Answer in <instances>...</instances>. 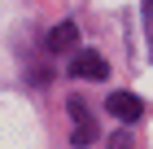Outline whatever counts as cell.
Listing matches in <instances>:
<instances>
[{
  "instance_id": "6da1fadb",
  "label": "cell",
  "mask_w": 153,
  "mask_h": 149,
  "mask_svg": "<svg viewBox=\"0 0 153 149\" xmlns=\"http://www.w3.org/2000/svg\"><path fill=\"white\" fill-rule=\"evenodd\" d=\"M105 110L118 118V123H136V118L144 114V105H140L136 92H109V97H105Z\"/></svg>"
},
{
  "instance_id": "277c9868",
  "label": "cell",
  "mask_w": 153,
  "mask_h": 149,
  "mask_svg": "<svg viewBox=\"0 0 153 149\" xmlns=\"http://www.w3.org/2000/svg\"><path fill=\"white\" fill-rule=\"evenodd\" d=\"M74 44H79V26L74 22H57L48 31V48H53V53H70Z\"/></svg>"
},
{
  "instance_id": "3957f363",
  "label": "cell",
  "mask_w": 153,
  "mask_h": 149,
  "mask_svg": "<svg viewBox=\"0 0 153 149\" xmlns=\"http://www.w3.org/2000/svg\"><path fill=\"white\" fill-rule=\"evenodd\" d=\"M70 114H74V145H92L96 140V123L83 110V101H70Z\"/></svg>"
},
{
  "instance_id": "7a4b0ae2",
  "label": "cell",
  "mask_w": 153,
  "mask_h": 149,
  "mask_svg": "<svg viewBox=\"0 0 153 149\" xmlns=\"http://www.w3.org/2000/svg\"><path fill=\"white\" fill-rule=\"evenodd\" d=\"M70 75H74V79H105V75H109V61L101 57V53H79V57L70 61Z\"/></svg>"
}]
</instances>
